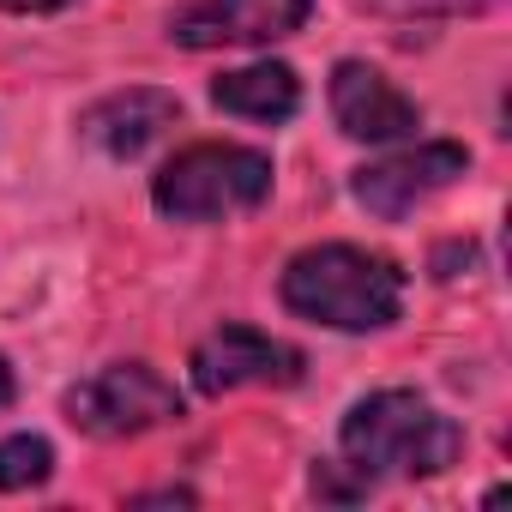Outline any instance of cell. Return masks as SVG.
<instances>
[{
	"label": "cell",
	"mask_w": 512,
	"mask_h": 512,
	"mask_svg": "<svg viewBox=\"0 0 512 512\" xmlns=\"http://www.w3.org/2000/svg\"><path fill=\"white\" fill-rule=\"evenodd\" d=\"M338 446H344V470H356V482L374 488V482H392V476L452 470L458 452H464V428L416 392H374L344 416Z\"/></svg>",
	"instance_id": "6da1fadb"
},
{
	"label": "cell",
	"mask_w": 512,
	"mask_h": 512,
	"mask_svg": "<svg viewBox=\"0 0 512 512\" xmlns=\"http://www.w3.org/2000/svg\"><path fill=\"white\" fill-rule=\"evenodd\" d=\"M284 308L332 332H380L404 308V272L386 253L326 241L284 266Z\"/></svg>",
	"instance_id": "7a4b0ae2"
},
{
	"label": "cell",
	"mask_w": 512,
	"mask_h": 512,
	"mask_svg": "<svg viewBox=\"0 0 512 512\" xmlns=\"http://www.w3.org/2000/svg\"><path fill=\"white\" fill-rule=\"evenodd\" d=\"M272 193V157L253 145H187L151 181V199L175 223H211L253 211Z\"/></svg>",
	"instance_id": "3957f363"
},
{
	"label": "cell",
	"mask_w": 512,
	"mask_h": 512,
	"mask_svg": "<svg viewBox=\"0 0 512 512\" xmlns=\"http://www.w3.org/2000/svg\"><path fill=\"white\" fill-rule=\"evenodd\" d=\"M181 416V392L151 362H109L67 392V422L91 440H133Z\"/></svg>",
	"instance_id": "277c9868"
},
{
	"label": "cell",
	"mask_w": 512,
	"mask_h": 512,
	"mask_svg": "<svg viewBox=\"0 0 512 512\" xmlns=\"http://www.w3.org/2000/svg\"><path fill=\"white\" fill-rule=\"evenodd\" d=\"M193 386L205 398L241 392V386H296L302 380V350H290L284 338H266L253 326H217L193 344L187 356Z\"/></svg>",
	"instance_id": "5b68a950"
},
{
	"label": "cell",
	"mask_w": 512,
	"mask_h": 512,
	"mask_svg": "<svg viewBox=\"0 0 512 512\" xmlns=\"http://www.w3.org/2000/svg\"><path fill=\"white\" fill-rule=\"evenodd\" d=\"M464 169H470V151L434 139V145H410V151H392V157L356 169L350 187H356V199H362L380 223H398V217H410L416 205H428L434 193L458 187Z\"/></svg>",
	"instance_id": "8992f818"
},
{
	"label": "cell",
	"mask_w": 512,
	"mask_h": 512,
	"mask_svg": "<svg viewBox=\"0 0 512 512\" xmlns=\"http://www.w3.org/2000/svg\"><path fill=\"white\" fill-rule=\"evenodd\" d=\"M314 13V0H193L169 19V37L181 49H253L296 37Z\"/></svg>",
	"instance_id": "52a82bcc"
},
{
	"label": "cell",
	"mask_w": 512,
	"mask_h": 512,
	"mask_svg": "<svg viewBox=\"0 0 512 512\" xmlns=\"http://www.w3.org/2000/svg\"><path fill=\"white\" fill-rule=\"evenodd\" d=\"M332 115L362 145H392V139H410L422 127V109L386 73H374L368 61H338V73H332Z\"/></svg>",
	"instance_id": "ba28073f"
},
{
	"label": "cell",
	"mask_w": 512,
	"mask_h": 512,
	"mask_svg": "<svg viewBox=\"0 0 512 512\" xmlns=\"http://www.w3.org/2000/svg\"><path fill=\"white\" fill-rule=\"evenodd\" d=\"M175 121H181L175 91L127 85V91H115V97L91 103V109H85V121H79V133H85L103 157H139V151H145V145H157Z\"/></svg>",
	"instance_id": "9c48e42d"
},
{
	"label": "cell",
	"mask_w": 512,
	"mask_h": 512,
	"mask_svg": "<svg viewBox=\"0 0 512 512\" xmlns=\"http://www.w3.org/2000/svg\"><path fill=\"white\" fill-rule=\"evenodd\" d=\"M211 103L223 115H241V121H290L302 109V79L284 61H260V67L223 73L211 85Z\"/></svg>",
	"instance_id": "30bf717a"
},
{
	"label": "cell",
	"mask_w": 512,
	"mask_h": 512,
	"mask_svg": "<svg viewBox=\"0 0 512 512\" xmlns=\"http://www.w3.org/2000/svg\"><path fill=\"white\" fill-rule=\"evenodd\" d=\"M55 470V446L43 434H13L0 440V494H19V488H43Z\"/></svg>",
	"instance_id": "8fae6325"
},
{
	"label": "cell",
	"mask_w": 512,
	"mask_h": 512,
	"mask_svg": "<svg viewBox=\"0 0 512 512\" xmlns=\"http://www.w3.org/2000/svg\"><path fill=\"white\" fill-rule=\"evenodd\" d=\"M79 0H0V13H67Z\"/></svg>",
	"instance_id": "7c38bea8"
},
{
	"label": "cell",
	"mask_w": 512,
	"mask_h": 512,
	"mask_svg": "<svg viewBox=\"0 0 512 512\" xmlns=\"http://www.w3.org/2000/svg\"><path fill=\"white\" fill-rule=\"evenodd\" d=\"M7 404H13V368L0 362V410H7Z\"/></svg>",
	"instance_id": "4fadbf2b"
}]
</instances>
